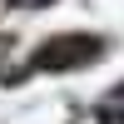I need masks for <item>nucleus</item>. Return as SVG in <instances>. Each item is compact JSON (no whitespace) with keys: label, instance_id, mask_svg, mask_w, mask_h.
I'll list each match as a JSON object with an SVG mask.
<instances>
[{"label":"nucleus","instance_id":"f03ea898","mask_svg":"<svg viewBox=\"0 0 124 124\" xmlns=\"http://www.w3.org/2000/svg\"><path fill=\"white\" fill-rule=\"evenodd\" d=\"M10 5H15V10H45L50 0H10Z\"/></svg>","mask_w":124,"mask_h":124},{"label":"nucleus","instance_id":"f257e3e1","mask_svg":"<svg viewBox=\"0 0 124 124\" xmlns=\"http://www.w3.org/2000/svg\"><path fill=\"white\" fill-rule=\"evenodd\" d=\"M89 55H99V40H89V35H70V40L45 45V50L35 55V65H45V70H75V65H89Z\"/></svg>","mask_w":124,"mask_h":124}]
</instances>
